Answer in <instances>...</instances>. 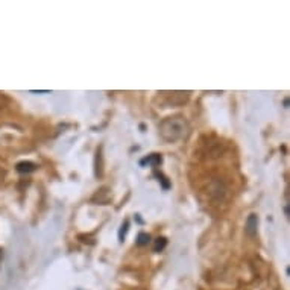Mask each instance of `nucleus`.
<instances>
[{"label":"nucleus","instance_id":"nucleus-6","mask_svg":"<svg viewBox=\"0 0 290 290\" xmlns=\"http://www.w3.org/2000/svg\"><path fill=\"white\" fill-rule=\"evenodd\" d=\"M15 169H17V172H20V173H30V172L37 170V164L30 163V161H22V163L17 164Z\"/></svg>","mask_w":290,"mask_h":290},{"label":"nucleus","instance_id":"nucleus-5","mask_svg":"<svg viewBox=\"0 0 290 290\" xmlns=\"http://www.w3.org/2000/svg\"><path fill=\"white\" fill-rule=\"evenodd\" d=\"M257 230H258V216L257 215H249L248 219H246L245 231L249 237H254L257 234Z\"/></svg>","mask_w":290,"mask_h":290},{"label":"nucleus","instance_id":"nucleus-1","mask_svg":"<svg viewBox=\"0 0 290 290\" xmlns=\"http://www.w3.org/2000/svg\"><path fill=\"white\" fill-rule=\"evenodd\" d=\"M160 135L167 143H176L179 140H184L189 135V123L181 116L167 117L160 123Z\"/></svg>","mask_w":290,"mask_h":290},{"label":"nucleus","instance_id":"nucleus-12","mask_svg":"<svg viewBox=\"0 0 290 290\" xmlns=\"http://www.w3.org/2000/svg\"><path fill=\"white\" fill-rule=\"evenodd\" d=\"M3 176H5V172L0 169V179H3Z\"/></svg>","mask_w":290,"mask_h":290},{"label":"nucleus","instance_id":"nucleus-9","mask_svg":"<svg viewBox=\"0 0 290 290\" xmlns=\"http://www.w3.org/2000/svg\"><path fill=\"white\" fill-rule=\"evenodd\" d=\"M149 240H150V237H149V234H146V233H140L139 234V239H137V243H139V245H147L149 243Z\"/></svg>","mask_w":290,"mask_h":290},{"label":"nucleus","instance_id":"nucleus-10","mask_svg":"<svg viewBox=\"0 0 290 290\" xmlns=\"http://www.w3.org/2000/svg\"><path fill=\"white\" fill-rule=\"evenodd\" d=\"M128 226H129V222H128V220L125 222V225H121V231H120V234H119V237H120L121 242H123V237H125V233H126V230H128Z\"/></svg>","mask_w":290,"mask_h":290},{"label":"nucleus","instance_id":"nucleus-4","mask_svg":"<svg viewBox=\"0 0 290 290\" xmlns=\"http://www.w3.org/2000/svg\"><path fill=\"white\" fill-rule=\"evenodd\" d=\"M190 97V91H172L167 93V100L172 105H184Z\"/></svg>","mask_w":290,"mask_h":290},{"label":"nucleus","instance_id":"nucleus-2","mask_svg":"<svg viewBox=\"0 0 290 290\" xmlns=\"http://www.w3.org/2000/svg\"><path fill=\"white\" fill-rule=\"evenodd\" d=\"M207 197L213 205H222L228 197V186L220 178H211L207 182Z\"/></svg>","mask_w":290,"mask_h":290},{"label":"nucleus","instance_id":"nucleus-3","mask_svg":"<svg viewBox=\"0 0 290 290\" xmlns=\"http://www.w3.org/2000/svg\"><path fill=\"white\" fill-rule=\"evenodd\" d=\"M202 152H204L205 158H208V160L219 158L222 155V152H223V145L220 142H218V140H215V142L210 140V142L204 143Z\"/></svg>","mask_w":290,"mask_h":290},{"label":"nucleus","instance_id":"nucleus-11","mask_svg":"<svg viewBox=\"0 0 290 290\" xmlns=\"http://www.w3.org/2000/svg\"><path fill=\"white\" fill-rule=\"evenodd\" d=\"M6 105H8V97L3 93H0V110H3Z\"/></svg>","mask_w":290,"mask_h":290},{"label":"nucleus","instance_id":"nucleus-7","mask_svg":"<svg viewBox=\"0 0 290 290\" xmlns=\"http://www.w3.org/2000/svg\"><path fill=\"white\" fill-rule=\"evenodd\" d=\"M160 163H161V157L158 154H150V155H147L146 158H143L140 161L142 166H145V164H147V166H158Z\"/></svg>","mask_w":290,"mask_h":290},{"label":"nucleus","instance_id":"nucleus-8","mask_svg":"<svg viewBox=\"0 0 290 290\" xmlns=\"http://www.w3.org/2000/svg\"><path fill=\"white\" fill-rule=\"evenodd\" d=\"M166 245H167V240H166L164 237H158V239L155 240L154 251H155V252H158V251H163V249L166 248Z\"/></svg>","mask_w":290,"mask_h":290}]
</instances>
